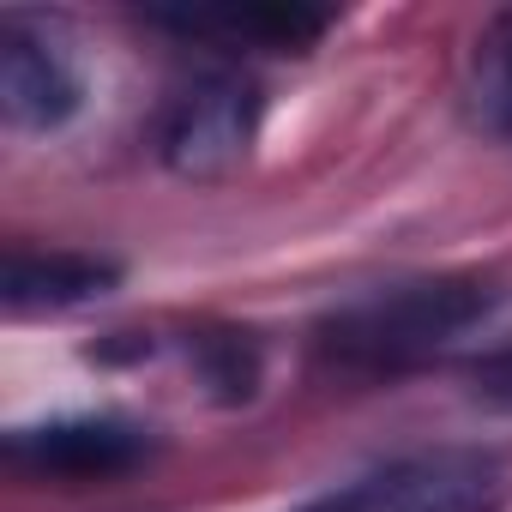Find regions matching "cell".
<instances>
[{"instance_id":"cell-1","label":"cell","mask_w":512,"mask_h":512,"mask_svg":"<svg viewBox=\"0 0 512 512\" xmlns=\"http://www.w3.org/2000/svg\"><path fill=\"white\" fill-rule=\"evenodd\" d=\"M494 308V290L482 278H428V284H398L368 302H350L320 326V350L350 368H404L464 326H476Z\"/></svg>"},{"instance_id":"cell-2","label":"cell","mask_w":512,"mask_h":512,"mask_svg":"<svg viewBox=\"0 0 512 512\" xmlns=\"http://www.w3.org/2000/svg\"><path fill=\"white\" fill-rule=\"evenodd\" d=\"M253 121H260V91L247 79L223 73V79H199L175 109H169V127H163V163L175 175H193V181H211V175H229L247 145H253Z\"/></svg>"},{"instance_id":"cell-3","label":"cell","mask_w":512,"mask_h":512,"mask_svg":"<svg viewBox=\"0 0 512 512\" xmlns=\"http://www.w3.org/2000/svg\"><path fill=\"white\" fill-rule=\"evenodd\" d=\"M494 476L482 458H422L356 488H338L302 512H488Z\"/></svg>"},{"instance_id":"cell-4","label":"cell","mask_w":512,"mask_h":512,"mask_svg":"<svg viewBox=\"0 0 512 512\" xmlns=\"http://www.w3.org/2000/svg\"><path fill=\"white\" fill-rule=\"evenodd\" d=\"M139 458H145V434L127 422H109V416L13 434V464L37 470V476H61V482H103V476L133 470Z\"/></svg>"},{"instance_id":"cell-5","label":"cell","mask_w":512,"mask_h":512,"mask_svg":"<svg viewBox=\"0 0 512 512\" xmlns=\"http://www.w3.org/2000/svg\"><path fill=\"white\" fill-rule=\"evenodd\" d=\"M0 109L25 133H49L79 109V73L67 67L61 49L7 25V37H0Z\"/></svg>"},{"instance_id":"cell-6","label":"cell","mask_w":512,"mask_h":512,"mask_svg":"<svg viewBox=\"0 0 512 512\" xmlns=\"http://www.w3.org/2000/svg\"><path fill=\"white\" fill-rule=\"evenodd\" d=\"M115 266L91 260V253H13L7 278H0V296H7L13 314H55V308H79L115 290Z\"/></svg>"},{"instance_id":"cell-7","label":"cell","mask_w":512,"mask_h":512,"mask_svg":"<svg viewBox=\"0 0 512 512\" xmlns=\"http://www.w3.org/2000/svg\"><path fill=\"white\" fill-rule=\"evenodd\" d=\"M169 25L181 31H223V37H253L266 49H314L332 25V13H314V7H235V13H175Z\"/></svg>"},{"instance_id":"cell-8","label":"cell","mask_w":512,"mask_h":512,"mask_svg":"<svg viewBox=\"0 0 512 512\" xmlns=\"http://www.w3.org/2000/svg\"><path fill=\"white\" fill-rule=\"evenodd\" d=\"M470 103L476 121L500 139H512V13H500L488 25V37L476 43V67H470Z\"/></svg>"},{"instance_id":"cell-9","label":"cell","mask_w":512,"mask_h":512,"mask_svg":"<svg viewBox=\"0 0 512 512\" xmlns=\"http://www.w3.org/2000/svg\"><path fill=\"white\" fill-rule=\"evenodd\" d=\"M205 374L217 386V398H247L253 380H260V368H253V350L241 338H211L205 344Z\"/></svg>"},{"instance_id":"cell-10","label":"cell","mask_w":512,"mask_h":512,"mask_svg":"<svg viewBox=\"0 0 512 512\" xmlns=\"http://www.w3.org/2000/svg\"><path fill=\"white\" fill-rule=\"evenodd\" d=\"M476 392H482V398H506V404H512V356L482 362V368H476Z\"/></svg>"}]
</instances>
